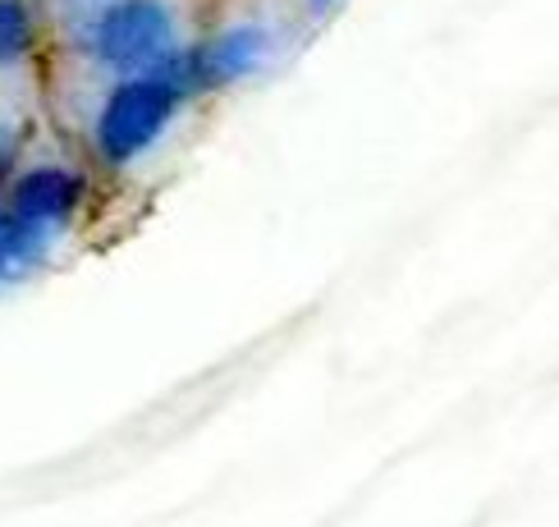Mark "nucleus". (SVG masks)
Instances as JSON below:
<instances>
[{"label": "nucleus", "instance_id": "20e7f679", "mask_svg": "<svg viewBox=\"0 0 559 527\" xmlns=\"http://www.w3.org/2000/svg\"><path fill=\"white\" fill-rule=\"evenodd\" d=\"M79 193H83L79 175H69L60 166H37V170H28L14 183L10 206L19 216L37 220V225H56V220H64L79 206Z\"/></svg>", "mask_w": 559, "mask_h": 527}, {"label": "nucleus", "instance_id": "423d86ee", "mask_svg": "<svg viewBox=\"0 0 559 527\" xmlns=\"http://www.w3.org/2000/svg\"><path fill=\"white\" fill-rule=\"evenodd\" d=\"M28 37H33L28 14H23L14 0H0V64L19 60L23 51H28Z\"/></svg>", "mask_w": 559, "mask_h": 527}, {"label": "nucleus", "instance_id": "f03ea898", "mask_svg": "<svg viewBox=\"0 0 559 527\" xmlns=\"http://www.w3.org/2000/svg\"><path fill=\"white\" fill-rule=\"evenodd\" d=\"M97 56L124 74H156L175 56V19L160 0H120L97 23Z\"/></svg>", "mask_w": 559, "mask_h": 527}, {"label": "nucleus", "instance_id": "39448f33", "mask_svg": "<svg viewBox=\"0 0 559 527\" xmlns=\"http://www.w3.org/2000/svg\"><path fill=\"white\" fill-rule=\"evenodd\" d=\"M46 243V225L19 216L14 206L0 212V271H14V266H28Z\"/></svg>", "mask_w": 559, "mask_h": 527}, {"label": "nucleus", "instance_id": "7ed1b4c3", "mask_svg": "<svg viewBox=\"0 0 559 527\" xmlns=\"http://www.w3.org/2000/svg\"><path fill=\"white\" fill-rule=\"evenodd\" d=\"M262 51H266V37H262L258 28H229V33H221L216 41H206L193 60H170V74H175L183 87H189V83H198V87H221V83L243 79L248 69H258Z\"/></svg>", "mask_w": 559, "mask_h": 527}, {"label": "nucleus", "instance_id": "0eeeda50", "mask_svg": "<svg viewBox=\"0 0 559 527\" xmlns=\"http://www.w3.org/2000/svg\"><path fill=\"white\" fill-rule=\"evenodd\" d=\"M0 175H5V156H0Z\"/></svg>", "mask_w": 559, "mask_h": 527}, {"label": "nucleus", "instance_id": "f257e3e1", "mask_svg": "<svg viewBox=\"0 0 559 527\" xmlns=\"http://www.w3.org/2000/svg\"><path fill=\"white\" fill-rule=\"evenodd\" d=\"M183 83L170 74V69H156V74H133L129 83H120L110 92V101L97 120V143L110 160H133L143 156L166 120L179 110Z\"/></svg>", "mask_w": 559, "mask_h": 527}]
</instances>
